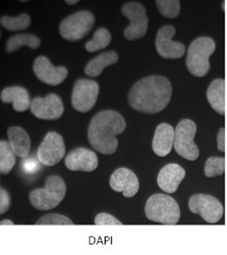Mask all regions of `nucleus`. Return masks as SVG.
<instances>
[{"label":"nucleus","instance_id":"nucleus-26","mask_svg":"<svg viewBox=\"0 0 227 255\" xmlns=\"http://www.w3.org/2000/svg\"><path fill=\"white\" fill-rule=\"evenodd\" d=\"M1 26L9 31H17V30H24L27 29L30 24L31 20L29 15L23 13L20 14L18 17H9V16H3L0 20Z\"/></svg>","mask_w":227,"mask_h":255},{"label":"nucleus","instance_id":"nucleus-25","mask_svg":"<svg viewBox=\"0 0 227 255\" xmlns=\"http://www.w3.org/2000/svg\"><path fill=\"white\" fill-rule=\"evenodd\" d=\"M111 42V34L107 28L101 27L95 30L93 38L85 44V48L88 52H94L106 48Z\"/></svg>","mask_w":227,"mask_h":255},{"label":"nucleus","instance_id":"nucleus-35","mask_svg":"<svg viewBox=\"0 0 227 255\" xmlns=\"http://www.w3.org/2000/svg\"><path fill=\"white\" fill-rule=\"evenodd\" d=\"M65 2H66L67 4L73 5V4H77V3H79V0H72V1H71V0H66V1H65Z\"/></svg>","mask_w":227,"mask_h":255},{"label":"nucleus","instance_id":"nucleus-31","mask_svg":"<svg viewBox=\"0 0 227 255\" xmlns=\"http://www.w3.org/2000/svg\"><path fill=\"white\" fill-rule=\"evenodd\" d=\"M94 224L97 226H114V225H122V222L118 221L116 218L109 214H99L94 219Z\"/></svg>","mask_w":227,"mask_h":255},{"label":"nucleus","instance_id":"nucleus-12","mask_svg":"<svg viewBox=\"0 0 227 255\" xmlns=\"http://www.w3.org/2000/svg\"><path fill=\"white\" fill-rule=\"evenodd\" d=\"M66 148L63 138L57 132H48L39 145L37 157L45 166L58 164L65 155Z\"/></svg>","mask_w":227,"mask_h":255},{"label":"nucleus","instance_id":"nucleus-1","mask_svg":"<svg viewBox=\"0 0 227 255\" xmlns=\"http://www.w3.org/2000/svg\"><path fill=\"white\" fill-rule=\"evenodd\" d=\"M173 93L169 79L150 76L136 82L128 95L130 107L140 113L156 114L164 111Z\"/></svg>","mask_w":227,"mask_h":255},{"label":"nucleus","instance_id":"nucleus-30","mask_svg":"<svg viewBox=\"0 0 227 255\" xmlns=\"http://www.w3.org/2000/svg\"><path fill=\"white\" fill-rule=\"evenodd\" d=\"M41 162L40 160L34 157L31 158H24V160L21 162V167H22L23 173H25L26 175H34L36 173H38L41 169Z\"/></svg>","mask_w":227,"mask_h":255},{"label":"nucleus","instance_id":"nucleus-23","mask_svg":"<svg viewBox=\"0 0 227 255\" xmlns=\"http://www.w3.org/2000/svg\"><path fill=\"white\" fill-rule=\"evenodd\" d=\"M41 45V40L32 34H19L10 37L5 46V51L7 54H12V52L18 50L19 48L27 46L31 49H37Z\"/></svg>","mask_w":227,"mask_h":255},{"label":"nucleus","instance_id":"nucleus-24","mask_svg":"<svg viewBox=\"0 0 227 255\" xmlns=\"http://www.w3.org/2000/svg\"><path fill=\"white\" fill-rule=\"evenodd\" d=\"M16 163V154L8 141H0V172L2 175L8 174Z\"/></svg>","mask_w":227,"mask_h":255},{"label":"nucleus","instance_id":"nucleus-2","mask_svg":"<svg viewBox=\"0 0 227 255\" xmlns=\"http://www.w3.org/2000/svg\"><path fill=\"white\" fill-rule=\"evenodd\" d=\"M126 130V122L118 112L105 110L95 114L88 128L91 146L104 155L113 154L118 146L116 136Z\"/></svg>","mask_w":227,"mask_h":255},{"label":"nucleus","instance_id":"nucleus-21","mask_svg":"<svg viewBox=\"0 0 227 255\" xmlns=\"http://www.w3.org/2000/svg\"><path fill=\"white\" fill-rule=\"evenodd\" d=\"M8 142L16 156L26 158L30 151V138L21 127H10L7 129Z\"/></svg>","mask_w":227,"mask_h":255},{"label":"nucleus","instance_id":"nucleus-16","mask_svg":"<svg viewBox=\"0 0 227 255\" xmlns=\"http://www.w3.org/2000/svg\"><path fill=\"white\" fill-rule=\"evenodd\" d=\"M65 165L70 171L93 172L99 165V159L93 151L85 147H78L65 158Z\"/></svg>","mask_w":227,"mask_h":255},{"label":"nucleus","instance_id":"nucleus-3","mask_svg":"<svg viewBox=\"0 0 227 255\" xmlns=\"http://www.w3.org/2000/svg\"><path fill=\"white\" fill-rule=\"evenodd\" d=\"M216 50V42L211 37H199L189 46L187 68L192 76L203 78L211 69L210 58Z\"/></svg>","mask_w":227,"mask_h":255},{"label":"nucleus","instance_id":"nucleus-36","mask_svg":"<svg viewBox=\"0 0 227 255\" xmlns=\"http://www.w3.org/2000/svg\"><path fill=\"white\" fill-rule=\"evenodd\" d=\"M226 168H227V145H226Z\"/></svg>","mask_w":227,"mask_h":255},{"label":"nucleus","instance_id":"nucleus-5","mask_svg":"<svg viewBox=\"0 0 227 255\" xmlns=\"http://www.w3.org/2000/svg\"><path fill=\"white\" fill-rule=\"evenodd\" d=\"M66 195V184L56 175L46 178L45 185L30 191L29 202L36 209L49 210L57 207Z\"/></svg>","mask_w":227,"mask_h":255},{"label":"nucleus","instance_id":"nucleus-10","mask_svg":"<svg viewBox=\"0 0 227 255\" xmlns=\"http://www.w3.org/2000/svg\"><path fill=\"white\" fill-rule=\"evenodd\" d=\"M100 86L95 81L80 79L74 83L71 104L75 111L85 113L90 111L97 101Z\"/></svg>","mask_w":227,"mask_h":255},{"label":"nucleus","instance_id":"nucleus-7","mask_svg":"<svg viewBox=\"0 0 227 255\" xmlns=\"http://www.w3.org/2000/svg\"><path fill=\"white\" fill-rule=\"evenodd\" d=\"M94 25V16L89 10H81L65 18L60 24V34L67 41H79L89 34Z\"/></svg>","mask_w":227,"mask_h":255},{"label":"nucleus","instance_id":"nucleus-28","mask_svg":"<svg viewBox=\"0 0 227 255\" xmlns=\"http://www.w3.org/2000/svg\"><path fill=\"white\" fill-rule=\"evenodd\" d=\"M156 6L159 13L169 19H175L179 16L181 4L179 0H156Z\"/></svg>","mask_w":227,"mask_h":255},{"label":"nucleus","instance_id":"nucleus-6","mask_svg":"<svg viewBox=\"0 0 227 255\" xmlns=\"http://www.w3.org/2000/svg\"><path fill=\"white\" fill-rule=\"evenodd\" d=\"M197 132V125L192 120H182L175 129L174 147L176 153L190 161L197 160L200 152L194 138Z\"/></svg>","mask_w":227,"mask_h":255},{"label":"nucleus","instance_id":"nucleus-8","mask_svg":"<svg viewBox=\"0 0 227 255\" xmlns=\"http://www.w3.org/2000/svg\"><path fill=\"white\" fill-rule=\"evenodd\" d=\"M122 13L130 21L129 25L124 31L125 38L129 41L144 38L149 25V19L145 6L139 2L130 1L122 6Z\"/></svg>","mask_w":227,"mask_h":255},{"label":"nucleus","instance_id":"nucleus-29","mask_svg":"<svg viewBox=\"0 0 227 255\" xmlns=\"http://www.w3.org/2000/svg\"><path fill=\"white\" fill-rule=\"evenodd\" d=\"M36 225H74V223L67 217L57 214H50L40 218L36 222Z\"/></svg>","mask_w":227,"mask_h":255},{"label":"nucleus","instance_id":"nucleus-14","mask_svg":"<svg viewBox=\"0 0 227 255\" xmlns=\"http://www.w3.org/2000/svg\"><path fill=\"white\" fill-rule=\"evenodd\" d=\"M36 77L43 83L51 86H58L68 76V70L64 66H53L50 61L44 57H38L32 66Z\"/></svg>","mask_w":227,"mask_h":255},{"label":"nucleus","instance_id":"nucleus-33","mask_svg":"<svg viewBox=\"0 0 227 255\" xmlns=\"http://www.w3.org/2000/svg\"><path fill=\"white\" fill-rule=\"evenodd\" d=\"M226 129L223 127L219 130L218 136H217V146H218V150L220 152H225L226 151Z\"/></svg>","mask_w":227,"mask_h":255},{"label":"nucleus","instance_id":"nucleus-11","mask_svg":"<svg viewBox=\"0 0 227 255\" xmlns=\"http://www.w3.org/2000/svg\"><path fill=\"white\" fill-rule=\"evenodd\" d=\"M176 35V28L167 24L160 27L157 31L155 39V47L158 55L168 60L180 59L186 54V45L181 42L173 41V38Z\"/></svg>","mask_w":227,"mask_h":255},{"label":"nucleus","instance_id":"nucleus-32","mask_svg":"<svg viewBox=\"0 0 227 255\" xmlns=\"http://www.w3.org/2000/svg\"><path fill=\"white\" fill-rule=\"evenodd\" d=\"M10 206V198L7 191L1 187L0 188V214L3 215Z\"/></svg>","mask_w":227,"mask_h":255},{"label":"nucleus","instance_id":"nucleus-9","mask_svg":"<svg viewBox=\"0 0 227 255\" xmlns=\"http://www.w3.org/2000/svg\"><path fill=\"white\" fill-rule=\"evenodd\" d=\"M189 209L192 214L199 215L209 224L218 223L224 214L221 202L211 195L196 194L189 200Z\"/></svg>","mask_w":227,"mask_h":255},{"label":"nucleus","instance_id":"nucleus-34","mask_svg":"<svg viewBox=\"0 0 227 255\" xmlns=\"http://www.w3.org/2000/svg\"><path fill=\"white\" fill-rule=\"evenodd\" d=\"M0 224H1V226H3V225H14V223L12 221L3 220V221H1V223H0Z\"/></svg>","mask_w":227,"mask_h":255},{"label":"nucleus","instance_id":"nucleus-4","mask_svg":"<svg viewBox=\"0 0 227 255\" xmlns=\"http://www.w3.org/2000/svg\"><path fill=\"white\" fill-rule=\"evenodd\" d=\"M146 217L159 224L175 225L180 220V208L174 198L166 194L151 196L145 207Z\"/></svg>","mask_w":227,"mask_h":255},{"label":"nucleus","instance_id":"nucleus-17","mask_svg":"<svg viewBox=\"0 0 227 255\" xmlns=\"http://www.w3.org/2000/svg\"><path fill=\"white\" fill-rule=\"evenodd\" d=\"M186 178V171L177 163H169L160 169L157 176V184L167 194H174Z\"/></svg>","mask_w":227,"mask_h":255},{"label":"nucleus","instance_id":"nucleus-15","mask_svg":"<svg viewBox=\"0 0 227 255\" xmlns=\"http://www.w3.org/2000/svg\"><path fill=\"white\" fill-rule=\"evenodd\" d=\"M110 186L114 191L123 193L124 197L132 198L139 189V181L131 169L121 167L111 175Z\"/></svg>","mask_w":227,"mask_h":255},{"label":"nucleus","instance_id":"nucleus-19","mask_svg":"<svg viewBox=\"0 0 227 255\" xmlns=\"http://www.w3.org/2000/svg\"><path fill=\"white\" fill-rule=\"evenodd\" d=\"M0 98L4 104H13V108L17 112L26 111L31 105L29 93L23 87L14 86L4 88Z\"/></svg>","mask_w":227,"mask_h":255},{"label":"nucleus","instance_id":"nucleus-27","mask_svg":"<svg viewBox=\"0 0 227 255\" xmlns=\"http://www.w3.org/2000/svg\"><path fill=\"white\" fill-rule=\"evenodd\" d=\"M226 159L224 157H210L204 165V175L208 178L221 176L225 173Z\"/></svg>","mask_w":227,"mask_h":255},{"label":"nucleus","instance_id":"nucleus-22","mask_svg":"<svg viewBox=\"0 0 227 255\" xmlns=\"http://www.w3.org/2000/svg\"><path fill=\"white\" fill-rule=\"evenodd\" d=\"M117 61H118V55L115 51L103 52V54H101L100 56L92 59L87 65H86L85 73L91 78L99 77L106 67L113 65V64H116Z\"/></svg>","mask_w":227,"mask_h":255},{"label":"nucleus","instance_id":"nucleus-18","mask_svg":"<svg viewBox=\"0 0 227 255\" xmlns=\"http://www.w3.org/2000/svg\"><path fill=\"white\" fill-rule=\"evenodd\" d=\"M175 141V130L170 124L164 123L157 126L152 142L153 152L159 157L168 156Z\"/></svg>","mask_w":227,"mask_h":255},{"label":"nucleus","instance_id":"nucleus-13","mask_svg":"<svg viewBox=\"0 0 227 255\" xmlns=\"http://www.w3.org/2000/svg\"><path fill=\"white\" fill-rule=\"evenodd\" d=\"M30 111L37 119L45 121L59 120L64 113V105L59 95L47 94L45 98H35L31 101Z\"/></svg>","mask_w":227,"mask_h":255},{"label":"nucleus","instance_id":"nucleus-20","mask_svg":"<svg viewBox=\"0 0 227 255\" xmlns=\"http://www.w3.org/2000/svg\"><path fill=\"white\" fill-rule=\"evenodd\" d=\"M226 82L224 79L214 80L208 88L207 98L211 107L220 115L226 114Z\"/></svg>","mask_w":227,"mask_h":255}]
</instances>
